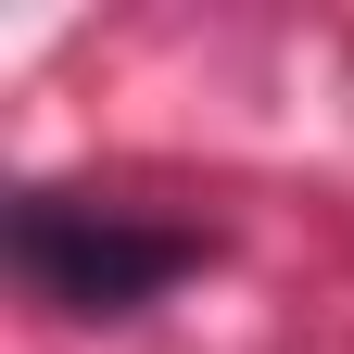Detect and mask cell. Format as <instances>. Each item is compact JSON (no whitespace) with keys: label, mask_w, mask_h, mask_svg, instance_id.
<instances>
[{"label":"cell","mask_w":354,"mask_h":354,"mask_svg":"<svg viewBox=\"0 0 354 354\" xmlns=\"http://www.w3.org/2000/svg\"><path fill=\"white\" fill-rule=\"evenodd\" d=\"M177 266H190V241L140 228L127 203H76V190H26L13 203V279L51 304V317H127Z\"/></svg>","instance_id":"obj_1"}]
</instances>
